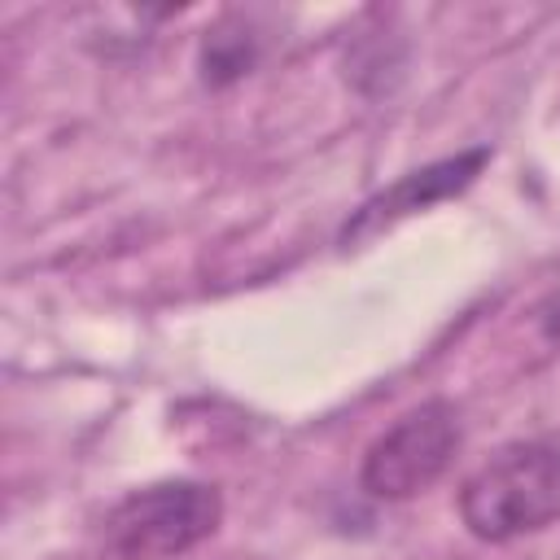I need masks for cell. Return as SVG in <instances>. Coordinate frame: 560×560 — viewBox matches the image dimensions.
<instances>
[{
  "label": "cell",
  "instance_id": "cell-4",
  "mask_svg": "<svg viewBox=\"0 0 560 560\" xmlns=\"http://www.w3.org/2000/svg\"><path fill=\"white\" fill-rule=\"evenodd\" d=\"M486 162H490V149H486V144H472V149H459V153H451V158H438V162H424V166L398 175L389 188L372 192V197L346 219V228H341L337 241L350 249V245L376 236L381 228H389V223H398V219H407V214H416V210H429V206H438V201H446V197H459V192L481 175Z\"/></svg>",
  "mask_w": 560,
  "mask_h": 560
},
{
  "label": "cell",
  "instance_id": "cell-3",
  "mask_svg": "<svg viewBox=\"0 0 560 560\" xmlns=\"http://www.w3.org/2000/svg\"><path fill=\"white\" fill-rule=\"evenodd\" d=\"M464 442L459 411L451 398H424L381 429L359 459V490L381 503H402L429 490Z\"/></svg>",
  "mask_w": 560,
  "mask_h": 560
},
{
  "label": "cell",
  "instance_id": "cell-1",
  "mask_svg": "<svg viewBox=\"0 0 560 560\" xmlns=\"http://www.w3.org/2000/svg\"><path fill=\"white\" fill-rule=\"evenodd\" d=\"M459 521L477 542H512L560 521V446L508 442L459 486Z\"/></svg>",
  "mask_w": 560,
  "mask_h": 560
},
{
  "label": "cell",
  "instance_id": "cell-2",
  "mask_svg": "<svg viewBox=\"0 0 560 560\" xmlns=\"http://www.w3.org/2000/svg\"><path fill=\"white\" fill-rule=\"evenodd\" d=\"M223 521V494L192 477L127 490L101 521L105 560H175L201 547Z\"/></svg>",
  "mask_w": 560,
  "mask_h": 560
},
{
  "label": "cell",
  "instance_id": "cell-5",
  "mask_svg": "<svg viewBox=\"0 0 560 560\" xmlns=\"http://www.w3.org/2000/svg\"><path fill=\"white\" fill-rule=\"evenodd\" d=\"M258 52L262 48H258V35H254L249 18L228 13L223 22H214L201 35V52H197L201 83L206 88H232V83H241L258 66Z\"/></svg>",
  "mask_w": 560,
  "mask_h": 560
}]
</instances>
